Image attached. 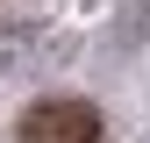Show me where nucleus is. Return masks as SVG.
<instances>
[{
  "label": "nucleus",
  "instance_id": "obj_1",
  "mask_svg": "<svg viewBox=\"0 0 150 143\" xmlns=\"http://www.w3.org/2000/svg\"><path fill=\"white\" fill-rule=\"evenodd\" d=\"M14 143H107V122L93 100H36L14 129Z\"/></svg>",
  "mask_w": 150,
  "mask_h": 143
}]
</instances>
